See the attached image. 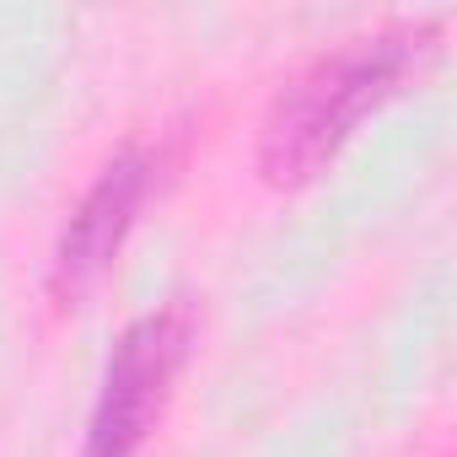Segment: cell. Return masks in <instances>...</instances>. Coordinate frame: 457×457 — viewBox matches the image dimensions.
I'll use <instances>...</instances> for the list:
<instances>
[{"label":"cell","instance_id":"1","mask_svg":"<svg viewBox=\"0 0 457 457\" xmlns=\"http://www.w3.org/2000/svg\"><path fill=\"white\" fill-rule=\"evenodd\" d=\"M441 54V17L387 22L377 33L339 38L307 60L259 119V178L270 188H307L355 135L366 113L420 81Z\"/></svg>","mask_w":457,"mask_h":457},{"label":"cell","instance_id":"2","mask_svg":"<svg viewBox=\"0 0 457 457\" xmlns=\"http://www.w3.org/2000/svg\"><path fill=\"white\" fill-rule=\"evenodd\" d=\"M199 334H204V307L194 296H167L113 339L92 398L81 457H135L151 441L183 366L194 361Z\"/></svg>","mask_w":457,"mask_h":457},{"label":"cell","instance_id":"3","mask_svg":"<svg viewBox=\"0 0 457 457\" xmlns=\"http://www.w3.org/2000/svg\"><path fill=\"white\" fill-rule=\"evenodd\" d=\"M156 183V156L129 140L119 145L97 178L87 183V194L76 199L71 220L60 226V243H54V259H49V296L60 312L81 307L119 264L129 232H135V220H140V204Z\"/></svg>","mask_w":457,"mask_h":457}]
</instances>
